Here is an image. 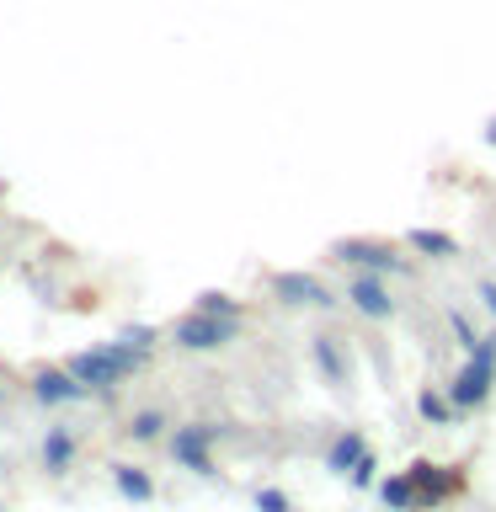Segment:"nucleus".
Here are the masks:
<instances>
[{"label":"nucleus","mask_w":496,"mask_h":512,"mask_svg":"<svg viewBox=\"0 0 496 512\" xmlns=\"http://www.w3.org/2000/svg\"><path fill=\"white\" fill-rule=\"evenodd\" d=\"M144 363H150V352L134 347V342H123V336H112V342H102V347L75 352V358L64 363V368H70V374L86 384L91 395H102V390H118L123 379H134Z\"/></svg>","instance_id":"f257e3e1"},{"label":"nucleus","mask_w":496,"mask_h":512,"mask_svg":"<svg viewBox=\"0 0 496 512\" xmlns=\"http://www.w3.org/2000/svg\"><path fill=\"white\" fill-rule=\"evenodd\" d=\"M491 390H496V331H486L464 352V368L448 379V400H454V411H480Z\"/></svg>","instance_id":"f03ea898"},{"label":"nucleus","mask_w":496,"mask_h":512,"mask_svg":"<svg viewBox=\"0 0 496 512\" xmlns=\"http://www.w3.org/2000/svg\"><path fill=\"white\" fill-rule=\"evenodd\" d=\"M235 336H240V320L235 315H203V310H192L187 320H176L171 342L182 347V352H219V347H230Z\"/></svg>","instance_id":"7ed1b4c3"},{"label":"nucleus","mask_w":496,"mask_h":512,"mask_svg":"<svg viewBox=\"0 0 496 512\" xmlns=\"http://www.w3.org/2000/svg\"><path fill=\"white\" fill-rule=\"evenodd\" d=\"M214 438H219V427H198V422L176 427V432H171V459L182 464V470H192V475H219Z\"/></svg>","instance_id":"20e7f679"},{"label":"nucleus","mask_w":496,"mask_h":512,"mask_svg":"<svg viewBox=\"0 0 496 512\" xmlns=\"http://www.w3.org/2000/svg\"><path fill=\"white\" fill-rule=\"evenodd\" d=\"M406 480L416 486V496H422V507H438V502H448V496L464 491V475L448 470V464H432V459H411Z\"/></svg>","instance_id":"39448f33"},{"label":"nucleus","mask_w":496,"mask_h":512,"mask_svg":"<svg viewBox=\"0 0 496 512\" xmlns=\"http://www.w3.org/2000/svg\"><path fill=\"white\" fill-rule=\"evenodd\" d=\"M336 262H347V267H358V272H400L406 262L395 256V246H384V240H336Z\"/></svg>","instance_id":"423d86ee"},{"label":"nucleus","mask_w":496,"mask_h":512,"mask_svg":"<svg viewBox=\"0 0 496 512\" xmlns=\"http://www.w3.org/2000/svg\"><path fill=\"white\" fill-rule=\"evenodd\" d=\"M91 390L80 384L70 368H43V374H32V400H43V406H70V400H86Z\"/></svg>","instance_id":"0eeeda50"},{"label":"nucleus","mask_w":496,"mask_h":512,"mask_svg":"<svg viewBox=\"0 0 496 512\" xmlns=\"http://www.w3.org/2000/svg\"><path fill=\"white\" fill-rule=\"evenodd\" d=\"M347 299L358 304L368 320H390L395 315V299H390V288H384L379 272H358V278L347 283Z\"/></svg>","instance_id":"6e6552de"},{"label":"nucleus","mask_w":496,"mask_h":512,"mask_svg":"<svg viewBox=\"0 0 496 512\" xmlns=\"http://www.w3.org/2000/svg\"><path fill=\"white\" fill-rule=\"evenodd\" d=\"M272 288H278V299H288V304H315V310H320V304H336L331 288L320 278H310V272H278Z\"/></svg>","instance_id":"1a4fd4ad"},{"label":"nucleus","mask_w":496,"mask_h":512,"mask_svg":"<svg viewBox=\"0 0 496 512\" xmlns=\"http://www.w3.org/2000/svg\"><path fill=\"white\" fill-rule=\"evenodd\" d=\"M75 432L70 427H48L43 432V470L48 475H64V470H70V464H75Z\"/></svg>","instance_id":"9d476101"},{"label":"nucleus","mask_w":496,"mask_h":512,"mask_svg":"<svg viewBox=\"0 0 496 512\" xmlns=\"http://www.w3.org/2000/svg\"><path fill=\"white\" fill-rule=\"evenodd\" d=\"M112 486H118V496H128V502H150L155 475L144 470V464H112Z\"/></svg>","instance_id":"9b49d317"},{"label":"nucleus","mask_w":496,"mask_h":512,"mask_svg":"<svg viewBox=\"0 0 496 512\" xmlns=\"http://www.w3.org/2000/svg\"><path fill=\"white\" fill-rule=\"evenodd\" d=\"M363 454H368V438L347 427L342 438H331V448H326V470H331V475H347V470H352V464H358Z\"/></svg>","instance_id":"f8f14e48"},{"label":"nucleus","mask_w":496,"mask_h":512,"mask_svg":"<svg viewBox=\"0 0 496 512\" xmlns=\"http://www.w3.org/2000/svg\"><path fill=\"white\" fill-rule=\"evenodd\" d=\"M315 368L326 374V384H336V390H342V384L352 379V368H347L342 342H336V336H315Z\"/></svg>","instance_id":"ddd939ff"},{"label":"nucleus","mask_w":496,"mask_h":512,"mask_svg":"<svg viewBox=\"0 0 496 512\" xmlns=\"http://www.w3.org/2000/svg\"><path fill=\"white\" fill-rule=\"evenodd\" d=\"M379 496H384V507H390V512H416V507H422V496H416V486L406 475H390L379 486Z\"/></svg>","instance_id":"4468645a"},{"label":"nucleus","mask_w":496,"mask_h":512,"mask_svg":"<svg viewBox=\"0 0 496 512\" xmlns=\"http://www.w3.org/2000/svg\"><path fill=\"white\" fill-rule=\"evenodd\" d=\"M411 251L432 256V262H443V256H459L454 235H443V230H411Z\"/></svg>","instance_id":"2eb2a0df"},{"label":"nucleus","mask_w":496,"mask_h":512,"mask_svg":"<svg viewBox=\"0 0 496 512\" xmlns=\"http://www.w3.org/2000/svg\"><path fill=\"white\" fill-rule=\"evenodd\" d=\"M416 406H422V416L432 427H448L454 422V400H443V395H432V390H422V400H416Z\"/></svg>","instance_id":"dca6fc26"},{"label":"nucleus","mask_w":496,"mask_h":512,"mask_svg":"<svg viewBox=\"0 0 496 512\" xmlns=\"http://www.w3.org/2000/svg\"><path fill=\"white\" fill-rule=\"evenodd\" d=\"M374 480H379V454H374V448H368V454L358 459V464H352V470H347V486L352 491H368V486H374Z\"/></svg>","instance_id":"f3484780"},{"label":"nucleus","mask_w":496,"mask_h":512,"mask_svg":"<svg viewBox=\"0 0 496 512\" xmlns=\"http://www.w3.org/2000/svg\"><path fill=\"white\" fill-rule=\"evenodd\" d=\"M160 432H166V416H160V411H139L134 427H128V438H134V443H155Z\"/></svg>","instance_id":"a211bd4d"},{"label":"nucleus","mask_w":496,"mask_h":512,"mask_svg":"<svg viewBox=\"0 0 496 512\" xmlns=\"http://www.w3.org/2000/svg\"><path fill=\"white\" fill-rule=\"evenodd\" d=\"M198 310H203V315H235V320H240V304H235L230 294H198Z\"/></svg>","instance_id":"6ab92c4d"},{"label":"nucleus","mask_w":496,"mask_h":512,"mask_svg":"<svg viewBox=\"0 0 496 512\" xmlns=\"http://www.w3.org/2000/svg\"><path fill=\"white\" fill-rule=\"evenodd\" d=\"M256 512H294V502H288L283 491H272V486H262V491H256Z\"/></svg>","instance_id":"aec40b11"},{"label":"nucleus","mask_w":496,"mask_h":512,"mask_svg":"<svg viewBox=\"0 0 496 512\" xmlns=\"http://www.w3.org/2000/svg\"><path fill=\"white\" fill-rule=\"evenodd\" d=\"M448 326H454V336H459V347H464V352H470V347L480 342V331H475V326H470V320H464L459 310H454V315H448Z\"/></svg>","instance_id":"412c9836"},{"label":"nucleus","mask_w":496,"mask_h":512,"mask_svg":"<svg viewBox=\"0 0 496 512\" xmlns=\"http://www.w3.org/2000/svg\"><path fill=\"white\" fill-rule=\"evenodd\" d=\"M123 342H134V347H144V352H150L155 331H150V326H128V331H123Z\"/></svg>","instance_id":"4be33fe9"},{"label":"nucleus","mask_w":496,"mask_h":512,"mask_svg":"<svg viewBox=\"0 0 496 512\" xmlns=\"http://www.w3.org/2000/svg\"><path fill=\"white\" fill-rule=\"evenodd\" d=\"M475 294H480V304H486V310L496 315V283H480V288H475Z\"/></svg>","instance_id":"5701e85b"},{"label":"nucleus","mask_w":496,"mask_h":512,"mask_svg":"<svg viewBox=\"0 0 496 512\" xmlns=\"http://www.w3.org/2000/svg\"><path fill=\"white\" fill-rule=\"evenodd\" d=\"M486 144H496V118L486 123Z\"/></svg>","instance_id":"b1692460"}]
</instances>
